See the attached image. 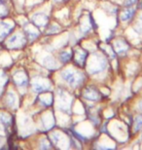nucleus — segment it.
<instances>
[{
	"label": "nucleus",
	"mask_w": 142,
	"mask_h": 150,
	"mask_svg": "<svg viewBox=\"0 0 142 150\" xmlns=\"http://www.w3.org/2000/svg\"><path fill=\"white\" fill-rule=\"evenodd\" d=\"M87 59V53L86 51H84L83 49H80V48H77L74 52V61L78 65H83L85 64Z\"/></svg>",
	"instance_id": "4"
},
{
	"label": "nucleus",
	"mask_w": 142,
	"mask_h": 150,
	"mask_svg": "<svg viewBox=\"0 0 142 150\" xmlns=\"http://www.w3.org/2000/svg\"><path fill=\"white\" fill-rule=\"evenodd\" d=\"M61 77H62V79L71 87L79 86L83 81V76L80 73L74 72V71H71L69 69L62 71Z\"/></svg>",
	"instance_id": "1"
},
{
	"label": "nucleus",
	"mask_w": 142,
	"mask_h": 150,
	"mask_svg": "<svg viewBox=\"0 0 142 150\" xmlns=\"http://www.w3.org/2000/svg\"><path fill=\"white\" fill-rule=\"evenodd\" d=\"M26 43V39L23 36V34L20 33H17L13 35L9 40L6 42V47L9 48L11 50H15V49H20L25 45Z\"/></svg>",
	"instance_id": "2"
},
{
	"label": "nucleus",
	"mask_w": 142,
	"mask_h": 150,
	"mask_svg": "<svg viewBox=\"0 0 142 150\" xmlns=\"http://www.w3.org/2000/svg\"><path fill=\"white\" fill-rule=\"evenodd\" d=\"M16 101H17V98H16V95L12 92H9L7 97H6V103L8 104V106L10 107H15V104H16Z\"/></svg>",
	"instance_id": "12"
},
{
	"label": "nucleus",
	"mask_w": 142,
	"mask_h": 150,
	"mask_svg": "<svg viewBox=\"0 0 142 150\" xmlns=\"http://www.w3.org/2000/svg\"><path fill=\"white\" fill-rule=\"evenodd\" d=\"M142 128V115L138 116L134 120V130L138 131Z\"/></svg>",
	"instance_id": "14"
},
{
	"label": "nucleus",
	"mask_w": 142,
	"mask_h": 150,
	"mask_svg": "<svg viewBox=\"0 0 142 150\" xmlns=\"http://www.w3.org/2000/svg\"><path fill=\"white\" fill-rule=\"evenodd\" d=\"M137 0H126V3H125V5L126 6H131L132 4H134L135 2H136Z\"/></svg>",
	"instance_id": "16"
},
{
	"label": "nucleus",
	"mask_w": 142,
	"mask_h": 150,
	"mask_svg": "<svg viewBox=\"0 0 142 150\" xmlns=\"http://www.w3.org/2000/svg\"><path fill=\"white\" fill-rule=\"evenodd\" d=\"M71 53L70 52H62L61 54L59 55V59L62 62H68L71 59Z\"/></svg>",
	"instance_id": "13"
},
{
	"label": "nucleus",
	"mask_w": 142,
	"mask_h": 150,
	"mask_svg": "<svg viewBox=\"0 0 142 150\" xmlns=\"http://www.w3.org/2000/svg\"><path fill=\"white\" fill-rule=\"evenodd\" d=\"M0 131H6V129H5V127H4V125L2 124L1 120H0Z\"/></svg>",
	"instance_id": "17"
},
{
	"label": "nucleus",
	"mask_w": 142,
	"mask_h": 150,
	"mask_svg": "<svg viewBox=\"0 0 142 150\" xmlns=\"http://www.w3.org/2000/svg\"><path fill=\"white\" fill-rule=\"evenodd\" d=\"M134 15V10L131 8L129 9H126L125 11L122 12V14H121V20L123 21V22H128L132 18V16Z\"/></svg>",
	"instance_id": "11"
},
{
	"label": "nucleus",
	"mask_w": 142,
	"mask_h": 150,
	"mask_svg": "<svg viewBox=\"0 0 142 150\" xmlns=\"http://www.w3.org/2000/svg\"><path fill=\"white\" fill-rule=\"evenodd\" d=\"M25 31L30 40H33L39 35L38 30H36V28L33 25H26L25 28Z\"/></svg>",
	"instance_id": "10"
},
{
	"label": "nucleus",
	"mask_w": 142,
	"mask_h": 150,
	"mask_svg": "<svg viewBox=\"0 0 142 150\" xmlns=\"http://www.w3.org/2000/svg\"><path fill=\"white\" fill-rule=\"evenodd\" d=\"M0 142H1V137H0Z\"/></svg>",
	"instance_id": "20"
},
{
	"label": "nucleus",
	"mask_w": 142,
	"mask_h": 150,
	"mask_svg": "<svg viewBox=\"0 0 142 150\" xmlns=\"http://www.w3.org/2000/svg\"><path fill=\"white\" fill-rule=\"evenodd\" d=\"M13 29V25L7 23H0V39L5 38Z\"/></svg>",
	"instance_id": "8"
},
{
	"label": "nucleus",
	"mask_w": 142,
	"mask_h": 150,
	"mask_svg": "<svg viewBox=\"0 0 142 150\" xmlns=\"http://www.w3.org/2000/svg\"><path fill=\"white\" fill-rule=\"evenodd\" d=\"M48 17L45 14L36 13L32 16V22L36 26H45L48 23Z\"/></svg>",
	"instance_id": "5"
},
{
	"label": "nucleus",
	"mask_w": 142,
	"mask_h": 150,
	"mask_svg": "<svg viewBox=\"0 0 142 150\" xmlns=\"http://www.w3.org/2000/svg\"><path fill=\"white\" fill-rule=\"evenodd\" d=\"M114 47L116 52L119 54H124L129 50V45L124 40H118L117 42H115Z\"/></svg>",
	"instance_id": "9"
},
{
	"label": "nucleus",
	"mask_w": 142,
	"mask_h": 150,
	"mask_svg": "<svg viewBox=\"0 0 142 150\" xmlns=\"http://www.w3.org/2000/svg\"><path fill=\"white\" fill-rule=\"evenodd\" d=\"M8 11H7V8L4 4V2H2L0 0V17H5L7 15Z\"/></svg>",
	"instance_id": "15"
},
{
	"label": "nucleus",
	"mask_w": 142,
	"mask_h": 150,
	"mask_svg": "<svg viewBox=\"0 0 142 150\" xmlns=\"http://www.w3.org/2000/svg\"><path fill=\"white\" fill-rule=\"evenodd\" d=\"M139 108H140V110H141V111H142V101H141V103H140V104H139Z\"/></svg>",
	"instance_id": "19"
},
{
	"label": "nucleus",
	"mask_w": 142,
	"mask_h": 150,
	"mask_svg": "<svg viewBox=\"0 0 142 150\" xmlns=\"http://www.w3.org/2000/svg\"><path fill=\"white\" fill-rule=\"evenodd\" d=\"M14 82L17 84L19 87H25L28 85V76L23 71H19V72L15 73L14 75Z\"/></svg>",
	"instance_id": "6"
},
{
	"label": "nucleus",
	"mask_w": 142,
	"mask_h": 150,
	"mask_svg": "<svg viewBox=\"0 0 142 150\" xmlns=\"http://www.w3.org/2000/svg\"><path fill=\"white\" fill-rule=\"evenodd\" d=\"M83 96H84V98L89 100H97L99 98L97 91L93 88H87L85 91H84Z\"/></svg>",
	"instance_id": "7"
},
{
	"label": "nucleus",
	"mask_w": 142,
	"mask_h": 150,
	"mask_svg": "<svg viewBox=\"0 0 142 150\" xmlns=\"http://www.w3.org/2000/svg\"><path fill=\"white\" fill-rule=\"evenodd\" d=\"M137 8L138 9H142V0H140V2H139V4H138Z\"/></svg>",
	"instance_id": "18"
},
{
	"label": "nucleus",
	"mask_w": 142,
	"mask_h": 150,
	"mask_svg": "<svg viewBox=\"0 0 142 150\" xmlns=\"http://www.w3.org/2000/svg\"><path fill=\"white\" fill-rule=\"evenodd\" d=\"M32 89L36 93L45 92L50 89V84L44 79H36L32 83Z\"/></svg>",
	"instance_id": "3"
}]
</instances>
